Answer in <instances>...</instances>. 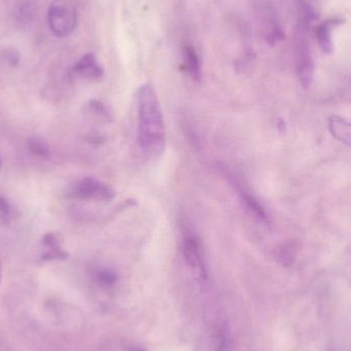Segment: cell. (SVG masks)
Listing matches in <instances>:
<instances>
[{"label": "cell", "instance_id": "6da1fadb", "mask_svg": "<svg viewBox=\"0 0 351 351\" xmlns=\"http://www.w3.org/2000/svg\"><path fill=\"white\" fill-rule=\"evenodd\" d=\"M138 141L150 158H160L166 147V128L156 90L146 84L138 88Z\"/></svg>", "mask_w": 351, "mask_h": 351}, {"label": "cell", "instance_id": "7a4b0ae2", "mask_svg": "<svg viewBox=\"0 0 351 351\" xmlns=\"http://www.w3.org/2000/svg\"><path fill=\"white\" fill-rule=\"evenodd\" d=\"M294 45L299 82L304 90H308L315 78V62L309 43V22L302 19L295 31Z\"/></svg>", "mask_w": 351, "mask_h": 351}, {"label": "cell", "instance_id": "3957f363", "mask_svg": "<svg viewBox=\"0 0 351 351\" xmlns=\"http://www.w3.org/2000/svg\"><path fill=\"white\" fill-rule=\"evenodd\" d=\"M49 30L63 38L73 32L78 23V12L72 0H54L47 10Z\"/></svg>", "mask_w": 351, "mask_h": 351}, {"label": "cell", "instance_id": "277c9868", "mask_svg": "<svg viewBox=\"0 0 351 351\" xmlns=\"http://www.w3.org/2000/svg\"><path fill=\"white\" fill-rule=\"evenodd\" d=\"M68 196L74 199L109 202L115 198V192L111 186L95 178L84 177L70 186Z\"/></svg>", "mask_w": 351, "mask_h": 351}, {"label": "cell", "instance_id": "5b68a950", "mask_svg": "<svg viewBox=\"0 0 351 351\" xmlns=\"http://www.w3.org/2000/svg\"><path fill=\"white\" fill-rule=\"evenodd\" d=\"M183 256L192 271L196 274L198 280H207V269L204 263L203 254L199 241L193 235H187L183 239Z\"/></svg>", "mask_w": 351, "mask_h": 351}, {"label": "cell", "instance_id": "8992f818", "mask_svg": "<svg viewBox=\"0 0 351 351\" xmlns=\"http://www.w3.org/2000/svg\"><path fill=\"white\" fill-rule=\"evenodd\" d=\"M72 73L84 80H99L104 74V70L93 53H87L74 64Z\"/></svg>", "mask_w": 351, "mask_h": 351}, {"label": "cell", "instance_id": "52a82bcc", "mask_svg": "<svg viewBox=\"0 0 351 351\" xmlns=\"http://www.w3.org/2000/svg\"><path fill=\"white\" fill-rule=\"evenodd\" d=\"M43 254L41 258L43 261H54V260H65L68 254L62 247L61 241L56 233L49 232L43 235L41 239Z\"/></svg>", "mask_w": 351, "mask_h": 351}, {"label": "cell", "instance_id": "ba28073f", "mask_svg": "<svg viewBox=\"0 0 351 351\" xmlns=\"http://www.w3.org/2000/svg\"><path fill=\"white\" fill-rule=\"evenodd\" d=\"M344 19L340 16L329 19L325 22L321 23L317 28V36L319 39V45H321V51L326 55H330L333 51L334 45L332 40V31L334 28L343 24Z\"/></svg>", "mask_w": 351, "mask_h": 351}, {"label": "cell", "instance_id": "9c48e42d", "mask_svg": "<svg viewBox=\"0 0 351 351\" xmlns=\"http://www.w3.org/2000/svg\"><path fill=\"white\" fill-rule=\"evenodd\" d=\"M329 130L333 138L350 147L351 143L350 121L339 115H332L329 119Z\"/></svg>", "mask_w": 351, "mask_h": 351}, {"label": "cell", "instance_id": "30bf717a", "mask_svg": "<svg viewBox=\"0 0 351 351\" xmlns=\"http://www.w3.org/2000/svg\"><path fill=\"white\" fill-rule=\"evenodd\" d=\"M183 66L185 71L196 82L201 80V63L199 56L192 45H185L183 49Z\"/></svg>", "mask_w": 351, "mask_h": 351}, {"label": "cell", "instance_id": "8fae6325", "mask_svg": "<svg viewBox=\"0 0 351 351\" xmlns=\"http://www.w3.org/2000/svg\"><path fill=\"white\" fill-rule=\"evenodd\" d=\"M92 280L99 288L109 290L117 285L119 276L115 270L111 269V268L100 267L93 270Z\"/></svg>", "mask_w": 351, "mask_h": 351}, {"label": "cell", "instance_id": "7c38bea8", "mask_svg": "<svg viewBox=\"0 0 351 351\" xmlns=\"http://www.w3.org/2000/svg\"><path fill=\"white\" fill-rule=\"evenodd\" d=\"M241 200H242L247 210L256 219L261 221V222H268L267 213H266L265 208L260 204L259 200L255 196L251 195V194L247 193V192H241Z\"/></svg>", "mask_w": 351, "mask_h": 351}, {"label": "cell", "instance_id": "4fadbf2b", "mask_svg": "<svg viewBox=\"0 0 351 351\" xmlns=\"http://www.w3.org/2000/svg\"><path fill=\"white\" fill-rule=\"evenodd\" d=\"M27 148H28L29 152L36 158H49L51 156V148L43 138H30L27 142Z\"/></svg>", "mask_w": 351, "mask_h": 351}, {"label": "cell", "instance_id": "5bb4252c", "mask_svg": "<svg viewBox=\"0 0 351 351\" xmlns=\"http://www.w3.org/2000/svg\"><path fill=\"white\" fill-rule=\"evenodd\" d=\"M296 243H288L282 245L278 252V259L282 265H291L294 262L296 255Z\"/></svg>", "mask_w": 351, "mask_h": 351}, {"label": "cell", "instance_id": "9a60e30c", "mask_svg": "<svg viewBox=\"0 0 351 351\" xmlns=\"http://www.w3.org/2000/svg\"><path fill=\"white\" fill-rule=\"evenodd\" d=\"M16 210L12 208V204L8 202L6 198L0 195V222L8 224L16 218Z\"/></svg>", "mask_w": 351, "mask_h": 351}, {"label": "cell", "instance_id": "2e32d148", "mask_svg": "<svg viewBox=\"0 0 351 351\" xmlns=\"http://www.w3.org/2000/svg\"><path fill=\"white\" fill-rule=\"evenodd\" d=\"M89 110L97 117L102 121H109L111 119V112L107 110L105 105L100 101L92 100L89 103Z\"/></svg>", "mask_w": 351, "mask_h": 351}, {"label": "cell", "instance_id": "e0dca14e", "mask_svg": "<svg viewBox=\"0 0 351 351\" xmlns=\"http://www.w3.org/2000/svg\"><path fill=\"white\" fill-rule=\"evenodd\" d=\"M284 38V31L280 28L278 23L272 22L271 27L266 33V40L269 45H274Z\"/></svg>", "mask_w": 351, "mask_h": 351}, {"label": "cell", "instance_id": "ac0fdd59", "mask_svg": "<svg viewBox=\"0 0 351 351\" xmlns=\"http://www.w3.org/2000/svg\"><path fill=\"white\" fill-rule=\"evenodd\" d=\"M298 10L302 20L310 23L311 21L317 18V12L305 0H298Z\"/></svg>", "mask_w": 351, "mask_h": 351}, {"label": "cell", "instance_id": "d6986e66", "mask_svg": "<svg viewBox=\"0 0 351 351\" xmlns=\"http://www.w3.org/2000/svg\"><path fill=\"white\" fill-rule=\"evenodd\" d=\"M255 61V55L251 51H247L245 55L241 56L236 62H235V68L238 71L247 72V70L251 69V65Z\"/></svg>", "mask_w": 351, "mask_h": 351}, {"label": "cell", "instance_id": "ffe728a7", "mask_svg": "<svg viewBox=\"0 0 351 351\" xmlns=\"http://www.w3.org/2000/svg\"><path fill=\"white\" fill-rule=\"evenodd\" d=\"M5 59L12 66H16L19 64V61H20V56H19L18 51H14V49H10V51H6Z\"/></svg>", "mask_w": 351, "mask_h": 351}, {"label": "cell", "instance_id": "44dd1931", "mask_svg": "<svg viewBox=\"0 0 351 351\" xmlns=\"http://www.w3.org/2000/svg\"><path fill=\"white\" fill-rule=\"evenodd\" d=\"M286 123L282 119H280L278 121V129L280 130V132L286 131Z\"/></svg>", "mask_w": 351, "mask_h": 351}, {"label": "cell", "instance_id": "7402d4cb", "mask_svg": "<svg viewBox=\"0 0 351 351\" xmlns=\"http://www.w3.org/2000/svg\"><path fill=\"white\" fill-rule=\"evenodd\" d=\"M128 351H146L144 350H141V348H131L128 350Z\"/></svg>", "mask_w": 351, "mask_h": 351}, {"label": "cell", "instance_id": "603a6c76", "mask_svg": "<svg viewBox=\"0 0 351 351\" xmlns=\"http://www.w3.org/2000/svg\"><path fill=\"white\" fill-rule=\"evenodd\" d=\"M0 282H1V262H0Z\"/></svg>", "mask_w": 351, "mask_h": 351}, {"label": "cell", "instance_id": "cb8c5ba5", "mask_svg": "<svg viewBox=\"0 0 351 351\" xmlns=\"http://www.w3.org/2000/svg\"><path fill=\"white\" fill-rule=\"evenodd\" d=\"M0 169H1V158H0Z\"/></svg>", "mask_w": 351, "mask_h": 351}]
</instances>
